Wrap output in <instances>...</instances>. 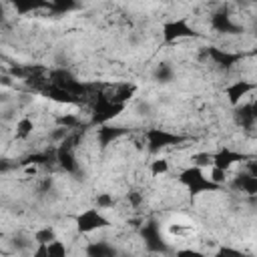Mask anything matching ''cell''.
Returning a JSON list of instances; mask_svg holds the SVG:
<instances>
[{
	"instance_id": "cell-1",
	"label": "cell",
	"mask_w": 257,
	"mask_h": 257,
	"mask_svg": "<svg viewBox=\"0 0 257 257\" xmlns=\"http://www.w3.org/2000/svg\"><path fill=\"white\" fill-rule=\"evenodd\" d=\"M104 227H108V221L98 213V209H86L76 219V229L82 235H88V233L98 231V229H104Z\"/></svg>"
},
{
	"instance_id": "cell-2",
	"label": "cell",
	"mask_w": 257,
	"mask_h": 257,
	"mask_svg": "<svg viewBox=\"0 0 257 257\" xmlns=\"http://www.w3.org/2000/svg\"><path fill=\"white\" fill-rule=\"evenodd\" d=\"M253 90H255V84H253V82H247V80H235V82H231V84L225 88V94H227L229 104L237 106V104L243 102V98L249 96Z\"/></svg>"
},
{
	"instance_id": "cell-3",
	"label": "cell",
	"mask_w": 257,
	"mask_h": 257,
	"mask_svg": "<svg viewBox=\"0 0 257 257\" xmlns=\"http://www.w3.org/2000/svg\"><path fill=\"white\" fill-rule=\"evenodd\" d=\"M163 36H165L167 42H173V40H179V38H193V36H197V32L185 20H175L171 24H165Z\"/></svg>"
},
{
	"instance_id": "cell-4",
	"label": "cell",
	"mask_w": 257,
	"mask_h": 257,
	"mask_svg": "<svg viewBox=\"0 0 257 257\" xmlns=\"http://www.w3.org/2000/svg\"><path fill=\"white\" fill-rule=\"evenodd\" d=\"M207 179H209L213 185L223 187L225 183H229V179H231V171L221 169V167H217V165H211V167H209V175H207Z\"/></svg>"
},
{
	"instance_id": "cell-5",
	"label": "cell",
	"mask_w": 257,
	"mask_h": 257,
	"mask_svg": "<svg viewBox=\"0 0 257 257\" xmlns=\"http://www.w3.org/2000/svg\"><path fill=\"white\" fill-rule=\"evenodd\" d=\"M32 133H34V120H32V118H28V116H22V118L16 122L14 139H16V141H26Z\"/></svg>"
},
{
	"instance_id": "cell-6",
	"label": "cell",
	"mask_w": 257,
	"mask_h": 257,
	"mask_svg": "<svg viewBox=\"0 0 257 257\" xmlns=\"http://www.w3.org/2000/svg\"><path fill=\"white\" fill-rule=\"evenodd\" d=\"M171 171V163L165 157H157L149 163V175L151 177H165Z\"/></svg>"
},
{
	"instance_id": "cell-7",
	"label": "cell",
	"mask_w": 257,
	"mask_h": 257,
	"mask_svg": "<svg viewBox=\"0 0 257 257\" xmlns=\"http://www.w3.org/2000/svg\"><path fill=\"white\" fill-rule=\"evenodd\" d=\"M191 163H193V167L207 169V167L213 165V153H207V151H203V153H193V155H191Z\"/></svg>"
},
{
	"instance_id": "cell-8",
	"label": "cell",
	"mask_w": 257,
	"mask_h": 257,
	"mask_svg": "<svg viewBox=\"0 0 257 257\" xmlns=\"http://www.w3.org/2000/svg\"><path fill=\"white\" fill-rule=\"evenodd\" d=\"M52 239H56V231H54L52 227H48V225H44L42 229H38V231L34 233V243H38V245H46V243H50Z\"/></svg>"
},
{
	"instance_id": "cell-9",
	"label": "cell",
	"mask_w": 257,
	"mask_h": 257,
	"mask_svg": "<svg viewBox=\"0 0 257 257\" xmlns=\"http://www.w3.org/2000/svg\"><path fill=\"white\" fill-rule=\"evenodd\" d=\"M50 4H52L54 10H58V12H66V10L74 8L78 2H76V0H50Z\"/></svg>"
}]
</instances>
